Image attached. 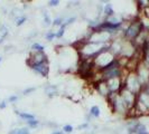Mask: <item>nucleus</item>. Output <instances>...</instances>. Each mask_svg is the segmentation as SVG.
<instances>
[{"instance_id": "8", "label": "nucleus", "mask_w": 149, "mask_h": 134, "mask_svg": "<svg viewBox=\"0 0 149 134\" xmlns=\"http://www.w3.org/2000/svg\"><path fill=\"white\" fill-rule=\"evenodd\" d=\"M48 60V56L46 55V52H30V55L27 59V65L28 67L33 66V65H36L39 63H44Z\"/></svg>"}, {"instance_id": "23", "label": "nucleus", "mask_w": 149, "mask_h": 134, "mask_svg": "<svg viewBox=\"0 0 149 134\" xmlns=\"http://www.w3.org/2000/svg\"><path fill=\"white\" fill-rule=\"evenodd\" d=\"M7 36H8V28L6 27V26H3V25H2V26L0 27V37L5 39Z\"/></svg>"}, {"instance_id": "25", "label": "nucleus", "mask_w": 149, "mask_h": 134, "mask_svg": "<svg viewBox=\"0 0 149 134\" xmlns=\"http://www.w3.org/2000/svg\"><path fill=\"white\" fill-rule=\"evenodd\" d=\"M16 134H30L29 127H20V128H17Z\"/></svg>"}, {"instance_id": "13", "label": "nucleus", "mask_w": 149, "mask_h": 134, "mask_svg": "<svg viewBox=\"0 0 149 134\" xmlns=\"http://www.w3.org/2000/svg\"><path fill=\"white\" fill-rule=\"evenodd\" d=\"M116 15L114 9L110 2H105V5H103V19H107L109 17Z\"/></svg>"}, {"instance_id": "30", "label": "nucleus", "mask_w": 149, "mask_h": 134, "mask_svg": "<svg viewBox=\"0 0 149 134\" xmlns=\"http://www.w3.org/2000/svg\"><path fill=\"white\" fill-rule=\"evenodd\" d=\"M7 107V101H1L0 102V110H5Z\"/></svg>"}, {"instance_id": "9", "label": "nucleus", "mask_w": 149, "mask_h": 134, "mask_svg": "<svg viewBox=\"0 0 149 134\" xmlns=\"http://www.w3.org/2000/svg\"><path fill=\"white\" fill-rule=\"evenodd\" d=\"M111 94H118L121 88L123 87V78L122 77H114L105 81Z\"/></svg>"}, {"instance_id": "32", "label": "nucleus", "mask_w": 149, "mask_h": 134, "mask_svg": "<svg viewBox=\"0 0 149 134\" xmlns=\"http://www.w3.org/2000/svg\"><path fill=\"white\" fill-rule=\"evenodd\" d=\"M2 43H3V38L0 37V44H2Z\"/></svg>"}, {"instance_id": "2", "label": "nucleus", "mask_w": 149, "mask_h": 134, "mask_svg": "<svg viewBox=\"0 0 149 134\" xmlns=\"http://www.w3.org/2000/svg\"><path fill=\"white\" fill-rule=\"evenodd\" d=\"M134 112L137 117L149 115V85L143 86L141 90L137 94Z\"/></svg>"}, {"instance_id": "29", "label": "nucleus", "mask_w": 149, "mask_h": 134, "mask_svg": "<svg viewBox=\"0 0 149 134\" xmlns=\"http://www.w3.org/2000/svg\"><path fill=\"white\" fill-rule=\"evenodd\" d=\"M84 128H89V123L88 122H85V123H83V124L77 126V130H84Z\"/></svg>"}, {"instance_id": "33", "label": "nucleus", "mask_w": 149, "mask_h": 134, "mask_svg": "<svg viewBox=\"0 0 149 134\" xmlns=\"http://www.w3.org/2000/svg\"><path fill=\"white\" fill-rule=\"evenodd\" d=\"M1 60H2V58H1V57H0V63H1Z\"/></svg>"}, {"instance_id": "10", "label": "nucleus", "mask_w": 149, "mask_h": 134, "mask_svg": "<svg viewBox=\"0 0 149 134\" xmlns=\"http://www.w3.org/2000/svg\"><path fill=\"white\" fill-rule=\"evenodd\" d=\"M30 69L34 73L40 75L43 77H47L48 74H49V60L44 61V63H39V64H36V65H33V66H30Z\"/></svg>"}, {"instance_id": "31", "label": "nucleus", "mask_w": 149, "mask_h": 134, "mask_svg": "<svg viewBox=\"0 0 149 134\" xmlns=\"http://www.w3.org/2000/svg\"><path fill=\"white\" fill-rule=\"evenodd\" d=\"M51 134H64V133H63V131H54V132Z\"/></svg>"}, {"instance_id": "16", "label": "nucleus", "mask_w": 149, "mask_h": 134, "mask_svg": "<svg viewBox=\"0 0 149 134\" xmlns=\"http://www.w3.org/2000/svg\"><path fill=\"white\" fill-rule=\"evenodd\" d=\"M30 49H31V52H45V46H43V45L37 43V41H35V43H33V44H31Z\"/></svg>"}, {"instance_id": "4", "label": "nucleus", "mask_w": 149, "mask_h": 134, "mask_svg": "<svg viewBox=\"0 0 149 134\" xmlns=\"http://www.w3.org/2000/svg\"><path fill=\"white\" fill-rule=\"evenodd\" d=\"M116 58L117 57L109 49H107V50L102 52L101 54H99L97 57L93 59V65H94L95 70H97V72L103 70L105 67H108L110 64H112L116 60Z\"/></svg>"}, {"instance_id": "27", "label": "nucleus", "mask_w": 149, "mask_h": 134, "mask_svg": "<svg viewBox=\"0 0 149 134\" xmlns=\"http://www.w3.org/2000/svg\"><path fill=\"white\" fill-rule=\"evenodd\" d=\"M18 99H19V96H18V95H11V96L8 97L7 102H9V103H16Z\"/></svg>"}, {"instance_id": "7", "label": "nucleus", "mask_w": 149, "mask_h": 134, "mask_svg": "<svg viewBox=\"0 0 149 134\" xmlns=\"http://www.w3.org/2000/svg\"><path fill=\"white\" fill-rule=\"evenodd\" d=\"M119 95L121 96L122 101L126 103V105L128 106L129 111H132L136 106V101H137V95L134 94L132 92H130L129 89H127L126 87H122L121 90L119 92Z\"/></svg>"}, {"instance_id": "14", "label": "nucleus", "mask_w": 149, "mask_h": 134, "mask_svg": "<svg viewBox=\"0 0 149 134\" xmlns=\"http://www.w3.org/2000/svg\"><path fill=\"white\" fill-rule=\"evenodd\" d=\"M15 114L16 115H18L22 121H25V122H27V121H31V119H35V115L34 114H30L28 112H20V111H15Z\"/></svg>"}, {"instance_id": "3", "label": "nucleus", "mask_w": 149, "mask_h": 134, "mask_svg": "<svg viewBox=\"0 0 149 134\" xmlns=\"http://www.w3.org/2000/svg\"><path fill=\"white\" fill-rule=\"evenodd\" d=\"M108 101V104H109V107L111 110L112 113L117 114V115H120V116H125V117H128L129 115V108L126 105V103L122 101L121 96L118 94H111L110 96L107 98Z\"/></svg>"}, {"instance_id": "17", "label": "nucleus", "mask_w": 149, "mask_h": 134, "mask_svg": "<svg viewBox=\"0 0 149 134\" xmlns=\"http://www.w3.org/2000/svg\"><path fill=\"white\" fill-rule=\"evenodd\" d=\"M26 21H27V17H26L25 15L19 16V17H17V18L15 19V23H16V26H17V27L22 26Z\"/></svg>"}, {"instance_id": "18", "label": "nucleus", "mask_w": 149, "mask_h": 134, "mask_svg": "<svg viewBox=\"0 0 149 134\" xmlns=\"http://www.w3.org/2000/svg\"><path fill=\"white\" fill-rule=\"evenodd\" d=\"M64 21H65V17L60 16V17H56V18L53 20L52 25L53 26H58V27H61V26L64 23Z\"/></svg>"}, {"instance_id": "11", "label": "nucleus", "mask_w": 149, "mask_h": 134, "mask_svg": "<svg viewBox=\"0 0 149 134\" xmlns=\"http://www.w3.org/2000/svg\"><path fill=\"white\" fill-rule=\"evenodd\" d=\"M94 88H95L97 93L100 96L104 97V98H108L111 95L110 89L108 87V84L105 81H99V82L94 83Z\"/></svg>"}, {"instance_id": "15", "label": "nucleus", "mask_w": 149, "mask_h": 134, "mask_svg": "<svg viewBox=\"0 0 149 134\" xmlns=\"http://www.w3.org/2000/svg\"><path fill=\"white\" fill-rule=\"evenodd\" d=\"M45 93L47 94L48 97H53L55 96L57 93H58V87L56 85H47L45 87Z\"/></svg>"}, {"instance_id": "20", "label": "nucleus", "mask_w": 149, "mask_h": 134, "mask_svg": "<svg viewBox=\"0 0 149 134\" xmlns=\"http://www.w3.org/2000/svg\"><path fill=\"white\" fill-rule=\"evenodd\" d=\"M65 29H66V27H65L64 25H62V26L60 27V29L55 32V35H56V38H57V39H61V38L64 36V34H65Z\"/></svg>"}, {"instance_id": "6", "label": "nucleus", "mask_w": 149, "mask_h": 134, "mask_svg": "<svg viewBox=\"0 0 149 134\" xmlns=\"http://www.w3.org/2000/svg\"><path fill=\"white\" fill-rule=\"evenodd\" d=\"M134 73L137 75L139 82L141 83L142 87L149 85V66L145 61L140 60L137 64L136 69H134Z\"/></svg>"}, {"instance_id": "21", "label": "nucleus", "mask_w": 149, "mask_h": 134, "mask_svg": "<svg viewBox=\"0 0 149 134\" xmlns=\"http://www.w3.org/2000/svg\"><path fill=\"white\" fill-rule=\"evenodd\" d=\"M55 38H56V35H55V32L52 31V30H49V31H47V32L45 34V39H46L47 41H53Z\"/></svg>"}, {"instance_id": "19", "label": "nucleus", "mask_w": 149, "mask_h": 134, "mask_svg": "<svg viewBox=\"0 0 149 134\" xmlns=\"http://www.w3.org/2000/svg\"><path fill=\"white\" fill-rule=\"evenodd\" d=\"M26 124H27V126L29 127V128H36V127L39 126L40 122H39L38 119H31V121H27Z\"/></svg>"}, {"instance_id": "12", "label": "nucleus", "mask_w": 149, "mask_h": 134, "mask_svg": "<svg viewBox=\"0 0 149 134\" xmlns=\"http://www.w3.org/2000/svg\"><path fill=\"white\" fill-rule=\"evenodd\" d=\"M100 115H101V108H100V106L93 105V106L90 108L89 114L86 115V121H88V123H89V121L92 119V117L97 119V117H100Z\"/></svg>"}, {"instance_id": "26", "label": "nucleus", "mask_w": 149, "mask_h": 134, "mask_svg": "<svg viewBox=\"0 0 149 134\" xmlns=\"http://www.w3.org/2000/svg\"><path fill=\"white\" fill-rule=\"evenodd\" d=\"M36 89H37V87H28V88H26L22 90V94H24V95H29L30 93L35 92Z\"/></svg>"}, {"instance_id": "1", "label": "nucleus", "mask_w": 149, "mask_h": 134, "mask_svg": "<svg viewBox=\"0 0 149 134\" xmlns=\"http://www.w3.org/2000/svg\"><path fill=\"white\" fill-rule=\"evenodd\" d=\"M123 26L125 27L121 30L122 38L126 39V40H129V41H134V39L145 30L143 23H142L140 18H134L132 20L128 21L127 25L125 22Z\"/></svg>"}, {"instance_id": "28", "label": "nucleus", "mask_w": 149, "mask_h": 134, "mask_svg": "<svg viewBox=\"0 0 149 134\" xmlns=\"http://www.w3.org/2000/svg\"><path fill=\"white\" fill-rule=\"evenodd\" d=\"M60 5V0H49L48 1V6L49 7H56Z\"/></svg>"}, {"instance_id": "24", "label": "nucleus", "mask_w": 149, "mask_h": 134, "mask_svg": "<svg viewBox=\"0 0 149 134\" xmlns=\"http://www.w3.org/2000/svg\"><path fill=\"white\" fill-rule=\"evenodd\" d=\"M62 131H63V133H72L74 131V127L72 126L71 124H66V125H64L62 127Z\"/></svg>"}, {"instance_id": "5", "label": "nucleus", "mask_w": 149, "mask_h": 134, "mask_svg": "<svg viewBox=\"0 0 149 134\" xmlns=\"http://www.w3.org/2000/svg\"><path fill=\"white\" fill-rule=\"evenodd\" d=\"M123 87L129 89L130 92H132L136 95L141 90L142 85L141 83L139 82L134 70L127 72V74L125 75V77H123Z\"/></svg>"}, {"instance_id": "22", "label": "nucleus", "mask_w": 149, "mask_h": 134, "mask_svg": "<svg viewBox=\"0 0 149 134\" xmlns=\"http://www.w3.org/2000/svg\"><path fill=\"white\" fill-rule=\"evenodd\" d=\"M44 26L45 27H48V26H51L52 25L53 20L49 18V16H48V14L47 12H44Z\"/></svg>"}]
</instances>
